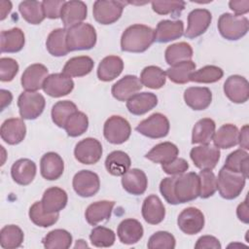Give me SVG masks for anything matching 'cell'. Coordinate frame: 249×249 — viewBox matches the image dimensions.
<instances>
[{
    "mask_svg": "<svg viewBox=\"0 0 249 249\" xmlns=\"http://www.w3.org/2000/svg\"><path fill=\"white\" fill-rule=\"evenodd\" d=\"M88 14L87 5L83 1L71 0L63 5L60 18L66 28H71L86 19Z\"/></svg>",
    "mask_w": 249,
    "mask_h": 249,
    "instance_id": "18",
    "label": "cell"
},
{
    "mask_svg": "<svg viewBox=\"0 0 249 249\" xmlns=\"http://www.w3.org/2000/svg\"><path fill=\"white\" fill-rule=\"evenodd\" d=\"M184 100L193 110H204L212 101V92L205 87H191L184 91Z\"/></svg>",
    "mask_w": 249,
    "mask_h": 249,
    "instance_id": "22",
    "label": "cell"
},
{
    "mask_svg": "<svg viewBox=\"0 0 249 249\" xmlns=\"http://www.w3.org/2000/svg\"><path fill=\"white\" fill-rule=\"evenodd\" d=\"M24 234L21 229L16 225H8L0 231V245L5 249L19 247L23 242Z\"/></svg>",
    "mask_w": 249,
    "mask_h": 249,
    "instance_id": "43",
    "label": "cell"
},
{
    "mask_svg": "<svg viewBox=\"0 0 249 249\" xmlns=\"http://www.w3.org/2000/svg\"><path fill=\"white\" fill-rule=\"evenodd\" d=\"M89 239L91 244L95 247H110L114 244L116 235L112 230L97 226L91 230Z\"/></svg>",
    "mask_w": 249,
    "mask_h": 249,
    "instance_id": "50",
    "label": "cell"
},
{
    "mask_svg": "<svg viewBox=\"0 0 249 249\" xmlns=\"http://www.w3.org/2000/svg\"><path fill=\"white\" fill-rule=\"evenodd\" d=\"M18 72V62L11 57L0 58V80L2 82H11Z\"/></svg>",
    "mask_w": 249,
    "mask_h": 249,
    "instance_id": "54",
    "label": "cell"
},
{
    "mask_svg": "<svg viewBox=\"0 0 249 249\" xmlns=\"http://www.w3.org/2000/svg\"><path fill=\"white\" fill-rule=\"evenodd\" d=\"M177 224L184 233L196 234L202 231L204 227V215L196 207H188L179 214Z\"/></svg>",
    "mask_w": 249,
    "mask_h": 249,
    "instance_id": "15",
    "label": "cell"
},
{
    "mask_svg": "<svg viewBox=\"0 0 249 249\" xmlns=\"http://www.w3.org/2000/svg\"><path fill=\"white\" fill-rule=\"evenodd\" d=\"M131 165L129 156L123 151L111 152L105 160V167L113 176H123Z\"/></svg>",
    "mask_w": 249,
    "mask_h": 249,
    "instance_id": "35",
    "label": "cell"
},
{
    "mask_svg": "<svg viewBox=\"0 0 249 249\" xmlns=\"http://www.w3.org/2000/svg\"><path fill=\"white\" fill-rule=\"evenodd\" d=\"M67 47L69 52L90 50L96 44V31L89 23H79L67 29Z\"/></svg>",
    "mask_w": 249,
    "mask_h": 249,
    "instance_id": "3",
    "label": "cell"
},
{
    "mask_svg": "<svg viewBox=\"0 0 249 249\" xmlns=\"http://www.w3.org/2000/svg\"><path fill=\"white\" fill-rule=\"evenodd\" d=\"M65 1L63 0H45L42 2L45 17L51 19H56L60 18L61 11Z\"/></svg>",
    "mask_w": 249,
    "mask_h": 249,
    "instance_id": "55",
    "label": "cell"
},
{
    "mask_svg": "<svg viewBox=\"0 0 249 249\" xmlns=\"http://www.w3.org/2000/svg\"><path fill=\"white\" fill-rule=\"evenodd\" d=\"M73 189L82 197L94 196L100 188V180L96 173L90 170H81L73 177Z\"/></svg>",
    "mask_w": 249,
    "mask_h": 249,
    "instance_id": "11",
    "label": "cell"
},
{
    "mask_svg": "<svg viewBox=\"0 0 249 249\" xmlns=\"http://www.w3.org/2000/svg\"><path fill=\"white\" fill-rule=\"evenodd\" d=\"M94 62L88 55H80L70 58L63 66L62 73L69 77H83L93 69Z\"/></svg>",
    "mask_w": 249,
    "mask_h": 249,
    "instance_id": "36",
    "label": "cell"
},
{
    "mask_svg": "<svg viewBox=\"0 0 249 249\" xmlns=\"http://www.w3.org/2000/svg\"><path fill=\"white\" fill-rule=\"evenodd\" d=\"M85 248V247H88V244L85 242V240L83 239H80V240H77L76 242V245H75V248Z\"/></svg>",
    "mask_w": 249,
    "mask_h": 249,
    "instance_id": "63",
    "label": "cell"
},
{
    "mask_svg": "<svg viewBox=\"0 0 249 249\" xmlns=\"http://www.w3.org/2000/svg\"><path fill=\"white\" fill-rule=\"evenodd\" d=\"M123 188L134 196L143 195L148 186V179L145 172L138 168L128 169L122 176Z\"/></svg>",
    "mask_w": 249,
    "mask_h": 249,
    "instance_id": "23",
    "label": "cell"
},
{
    "mask_svg": "<svg viewBox=\"0 0 249 249\" xmlns=\"http://www.w3.org/2000/svg\"><path fill=\"white\" fill-rule=\"evenodd\" d=\"M12 10V3L10 1H0V19L4 20Z\"/></svg>",
    "mask_w": 249,
    "mask_h": 249,
    "instance_id": "62",
    "label": "cell"
},
{
    "mask_svg": "<svg viewBox=\"0 0 249 249\" xmlns=\"http://www.w3.org/2000/svg\"><path fill=\"white\" fill-rule=\"evenodd\" d=\"M175 245V237L170 232L164 231H160L152 234L147 244L150 249H173Z\"/></svg>",
    "mask_w": 249,
    "mask_h": 249,
    "instance_id": "52",
    "label": "cell"
},
{
    "mask_svg": "<svg viewBox=\"0 0 249 249\" xmlns=\"http://www.w3.org/2000/svg\"><path fill=\"white\" fill-rule=\"evenodd\" d=\"M68 196L64 190L58 187L47 189L42 196V207L47 213H59L67 204Z\"/></svg>",
    "mask_w": 249,
    "mask_h": 249,
    "instance_id": "24",
    "label": "cell"
},
{
    "mask_svg": "<svg viewBox=\"0 0 249 249\" xmlns=\"http://www.w3.org/2000/svg\"><path fill=\"white\" fill-rule=\"evenodd\" d=\"M24 43V34L20 28L3 30L0 34L1 53H18L22 50Z\"/></svg>",
    "mask_w": 249,
    "mask_h": 249,
    "instance_id": "32",
    "label": "cell"
},
{
    "mask_svg": "<svg viewBox=\"0 0 249 249\" xmlns=\"http://www.w3.org/2000/svg\"><path fill=\"white\" fill-rule=\"evenodd\" d=\"M184 34V23L182 20H160L155 30V41L167 43L179 39Z\"/></svg>",
    "mask_w": 249,
    "mask_h": 249,
    "instance_id": "25",
    "label": "cell"
},
{
    "mask_svg": "<svg viewBox=\"0 0 249 249\" xmlns=\"http://www.w3.org/2000/svg\"><path fill=\"white\" fill-rule=\"evenodd\" d=\"M169 121L163 114L154 113L140 122L135 129L146 137L156 139L165 137L169 132Z\"/></svg>",
    "mask_w": 249,
    "mask_h": 249,
    "instance_id": "8",
    "label": "cell"
},
{
    "mask_svg": "<svg viewBox=\"0 0 249 249\" xmlns=\"http://www.w3.org/2000/svg\"><path fill=\"white\" fill-rule=\"evenodd\" d=\"M238 144L241 149L248 150L249 149V137H248V124H245L241 127L238 134Z\"/></svg>",
    "mask_w": 249,
    "mask_h": 249,
    "instance_id": "60",
    "label": "cell"
},
{
    "mask_svg": "<svg viewBox=\"0 0 249 249\" xmlns=\"http://www.w3.org/2000/svg\"><path fill=\"white\" fill-rule=\"evenodd\" d=\"M155 42V30L144 24L128 26L121 38V49L128 53H143Z\"/></svg>",
    "mask_w": 249,
    "mask_h": 249,
    "instance_id": "2",
    "label": "cell"
},
{
    "mask_svg": "<svg viewBox=\"0 0 249 249\" xmlns=\"http://www.w3.org/2000/svg\"><path fill=\"white\" fill-rule=\"evenodd\" d=\"M142 216L144 220L151 225H158L163 221L165 217V208L156 195L147 196L142 204Z\"/></svg>",
    "mask_w": 249,
    "mask_h": 249,
    "instance_id": "28",
    "label": "cell"
},
{
    "mask_svg": "<svg viewBox=\"0 0 249 249\" xmlns=\"http://www.w3.org/2000/svg\"><path fill=\"white\" fill-rule=\"evenodd\" d=\"M43 244L47 249H67L72 244V235L65 230L56 229L47 233Z\"/></svg>",
    "mask_w": 249,
    "mask_h": 249,
    "instance_id": "44",
    "label": "cell"
},
{
    "mask_svg": "<svg viewBox=\"0 0 249 249\" xmlns=\"http://www.w3.org/2000/svg\"><path fill=\"white\" fill-rule=\"evenodd\" d=\"M230 9L236 16H242L249 12V0H239V1H230Z\"/></svg>",
    "mask_w": 249,
    "mask_h": 249,
    "instance_id": "58",
    "label": "cell"
},
{
    "mask_svg": "<svg viewBox=\"0 0 249 249\" xmlns=\"http://www.w3.org/2000/svg\"><path fill=\"white\" fill-rule=\"evenodd\" d=\"M131 133L129 123L121 116H112L104 124L103 134L106 140L112 144L125 142Z\"/></svg>",
    "mask_w": 249,
    "mask_h": 249,
    "instance_id": "9",
    "label": "cell"
},
{
    "mask_svg": "<svg viewBox=\"0 0 249 249\" xmlns=\"http://www.w3.org/2000/svg\"><path fill=\"white\" fill-rule=\"evenodd\" d=\"M212 20L211 13L206 9H195L188 16V26L184 33L186 38L194 39L202 35Z\"/></svg>",
    "mask_w": 249,
    "mask_h": 249,
    "instance_id": "13",
    "label": "cell"
},
{
    "mask_svg": "<svg viewBox=\"0 0 249 249\" xmlns=\"http://www.w3.org/2000/svg\"><path fill=\"white\" fill-rule=\"evenodd\" d=\"M246 179L242 174L232 172L223 166L218 174L217 190L223 198H236L241 194Z\"/></svg>",
    "mask_w": 249,
    "mask_h": 249,
    "instance_id": "5",
    "label": "cell"
},
{
    "mask_svg": "<svg viewBox=\"0 0 249 249\" xmlns=\"http://www.w3.org/2000/svg\"><path fill=\"white\" fill-rule=\"evenodd\" d=\"M226 96L233 103H244L249 98V83L239 75L230 76L224 84Z\"/></svg>",
    "mask_w": 249,
    "mask_h": 249,
    "instance_id": "16",
    "label": "cell"
},
{
    "mask_svg": "<svg viewBox=\"0 0 249 249\" xmlns=\"http://www.w3.org/2000/svg\"><path fill=\"white\" fill-rule=\"evenodd\" d=\"M220 150L209 144L196 146L190 152V158L194 164L199 169L212 170L216 167L220 160Z\"/></svg>",
    "mask_w": 249,
    "mask_h": 249,
    "instance_id": "12",
    "label": "cell"
},
{
    "mask_svg": "<svg viewBox=\"0 0 249 249\" xmlns=\"http://www.w3.org/2000/svg\"><path fill=\"white\" fill-rule=\"evenodd\" d=\"M67 30L65 28H57L53 30L46 41L48 52L53 56H63L69 53L67 47Z\"/></svg>",
    "mask_w": 249,
    "mask_h": 249,
    "instance_id": "38",
    "label": "cell"
},
{
    "mask_svg": "<svg viewBox=\"0 0 249 249\" xmlns=\"http://www.w3.org/2000/svg\"><path fill=\"white\" fill-rule=\"evenodd\" d=\"M196 70V63L193 60H187L170 66L166 70V76L175 84H187L190 82V75Z\"/></svg>",
    "mask_w": 249,
    "mask_h": 249,
    "instance_id": "45",
    "label": "cell"
},
{
    "mask_svg": "<svg viewBox=\"0 0 249 249\" xmlns=\"http://www.w3.org/2000/svg\"><path fill=\"white\" fill-rule=\"evenodd\" d=\"M26 134V126L24 122L18 118H11L6 120L0 128V135L9 145H17L20 143Z\"/></svg>",
    "mask_w": 249,
    "mask_h": 249,
    "instance_id": "19",
    "label": "cell"
},
{
    "mask_svg": "<svg viewBox=\"0 0 249 249\" xmlns=\"http://www.w3.org/2000/svg\"><path fill=\"white\" fill-rule=\"evenodd\" d=\"M248 166H249V157L246 150L237 149L231 152L226 159L224 167L235 172L242 174L245 178L248 177Z\"/></svg>",
    "mask_w": 249,
    "mask_h": 249,
    "instance_id": "40",
    "label": "cell"
},
{
    "mask_svg": "<svg viewBox=\"0 0 249 249\" xmlns=\"http://www.w3.org/2000/svg\"><path fill=\"white\" fill-rule=\"evenodd\" d=\"M41 175L50 181L57 180L64 171V162L62 158L54 153L49 152L45 154L40 160Z\"/></svg>",
    "mask_w": 249,
    "mask_h": 249,
    "instance_id": "21",
    "label": "cell"
},
{
    "mask_svg": "<svg viewBox=\"0 0 249 249\" xmlns=\"http://www.w3.org/2000/svg\"><path fill=\"white\" fill-rule=\"evenodd\" d=\"M195 248L196 249H204V248L220 249L221 243L215 236L203 235L197 239L196 243L195 244Z\"/></svg>",
    "mask_w": 249,
    "mask_h": 249,
    "instance_id": "57",
    "label": "cell"
},
{
    "mask_svg": "<svg viewBox=\"0 0 249 249\" xmlns=\"http://www.w3.org/2000/svg\"><path fill=\"white\" fill-rule=\"evenodd\" d=\"M248 29L249 20L243 16L225 13L222 14L218 19V30L227 40H238L247 33Z\"/></svg>",
    "mask_w": 249,
    "mask_h": 249,
    "instance_id": "4",
    "label": "cell"
},
{
    "mask_svg": "<svg viewBox=\"0 0 249 249\" xmlns=\"http://www.w3.org/2000/svg\"><path fill=\"white\" fill-rule=\"evenodd\" d=\"M21 17L30 24L41 23L45 17L42 2L39 1H22L18 5Z\"/></svg>",
    "mask_w": 249,
    "mask_h": 249,
    "instance_id": "42",
    "label": "cell"
},
{
    "mask_svg": "<svg viewBox=\"0 0 249 249\" xmlns=\"http://www.w3.org/2000/svg\"><path fill=\"white\" fill-rule=\"evenodd\" d=\"M179 149L171 142H162L154 146L146 155L145 158L156 163H167L177 158Z\"/></svg>",
    "mask_w": 249,
    "mask_h": 249,
    "instance_id": "33",
    "label": "cell"
},
{
    "mask_svg": "<svg viewBox=\"0 0 249 249\" xmlns=\"http://www.w3.org/2000/svg\"><path fill=\"white\" fill-rule=\"evenodd\" d=\"M216 130L215 122L210 118H203L196 122L192 132V143L207 145L212 141Z\"/></svg>",
    "mask_w": 249,
    "mask_h": 249,
    "instance_id": "37",
    "label": "cell"
},
{
    "mask_svg": "<svg viewBox=\"0 0 249 249\" xmlns=\"http://www.w3.org/2000/svg\"><path fill=\"white\" fill-rule=\"evenodd\" d=\"M162 170L169 175H179L185 173L189 169V163L186 160L182 158H176L170 162L161 164Z\"/></svg>",
    "mask_w": 249,
    "mask_h": 249,
    "instance_id": "56",
    "label": "cell"
},
{
    "mask_svg": "<svg viewBox=\"0 0 249 249\" xmlns=\"http://www.w3.org/2000/svg\"><path fill=\"white\" fill-rule=\"evenodd\" d=\"M1 95V110H4L7 106H9L12 102L13 95L12 93L7 89H1L0 90Z\"/></svg>",
    "mask_w": 249,
    "mask_h": 249,
    "instance_id": "61",
    "label": "cell"
},
{
    "mask_svg": "<svg viewBox=\"0 0 249 249\" xmlns=\"http://www.w3.org/2000/svg\"><path fill=\"white\" fill-rule=\"evenodd\" d=\"M236 215L237 218L245 223L248 224L249 223V207H248V199L247 197L245 198V200L243 202H241L237 208H236Z\"/></svg>",
    "mask_w": 249,
    "mask_h": 249,
    "instance_id": "59",
    "label": "cell"
},
{
    "mask_svg": "<svg viewBox=\"0 0 249 249\" xmlns=\"http://www.w3.org/2000/svg\"><path fill=\"white\" fill-rule=\"evenodd\" d=\"M89 127L88 116L80 111L75 112L66 122L64 129L71 137H77L87 131Z\"/></svg>",
    "mask_w": 249,
    "mask_h": 249,
    "instance_id": "49",
    "label": "cell"
},
{
    "mask_svg": "<svg viewBox=\"0 0 249 249\" xmlns=\"http://www.w3.org/2000/svg\"><path fill=\"white\" fill-rule=\"evenodd\" d=\"M142 89L140 79L134 75H126L112 87V95L119 101H127Z\"/></svg>",
    "mask_w": 249,
    "mask_h": 249,
    "instance_id": "20",
    "label": "cell"
},
{
    "mask_svg": "<svg viewBox=\"0 0 249 249\" xmlns=\"http://www.w3.org/2000/svg\"><path fill=\"white\" fill-rule=\"evenodd\" d=\"M115 202L111 200H100L89 204L85 212L87 222L91 226L108 220L111 217Z\"/></svg>",
    "mask_w": 249,
    "mask_h": 249,
    "instance_id": "30",
    "label": "cell"
},
{
    "mask_svg": "<svg viewBox=\"0 0 249 249\" xmlns=\"http://www.w3.org/2000/svg\"><path fill=\"white\" fill-rule=\"evenodd\" d=\"M36 171L37 167L33 160L29 159H19L12 165L11 175L17 184L26 186L33 181Z\"/></svg>",
    "mask_w": 249,
    "mask_h": 249,
    "instance_id": "27",
    "label": "cell"
},
{
    "mask_svg": "<svg viewBox=\"0 0 249 249\" xmlns=\"http://www.w3.org/2000/svg\"><path fill=\"white\" fill-rule=\"evenodd\" d=\"M124 61L120 56L108 55L104 57L97 68V77L100 81L110 82L123 72Z\"/></svg>",
    "mask_w": 249,
    "mask_h": 249,
    "instance_id": "31",
    "label": "cell"
},
{
    "mask_svg": "<svg viewBox=\"0 0 249 249\" xmlns=\"http://www.w3.org/2000/svg\"><path fill=\"white\" fill-rule=\"evenodd\" d=\"M140 82L142 86H145L146 88L158 89L165 85L166 73L159 66L150 65L142 70Z\"/></svg>",
    "mask_w": 249,
    "mask_h": 249,
    "instance_id": "41",
    "label": "cell"
},
{
    "mask_svg": "<svg viewBox=\"0 0 249 249\" xmlns=\"http://www.w3.org/2000/svg\"><path fill=\"white\" fill-rule=\"evenodd\" d=\"M49 70L41 63L29 65L21 76V86L26 91H37L43 88L44 82L47 79Z\"/></svg>",
    "mask_w": 249,
    "mask_h": 249,
    "instance_id": "17",
    "label": "cell"
},
{
    "mask_svg": "<svg viewBox=\"0 0 249 249\" xmlns=\"http://www.w3.org/2000/svg\"><path fill=\"white\" fill-rule=\"evenodd\" d=\"M238 128L231 124H223L215 131L212 141L218 149H229L238 144Z\"/></svg>",
    "mask_w": 249,
    "mask_h": 249,
    "instance_id": "34",
    "label": "cell"
},
{
    "mask_svg": "<svg viewBox=\"0 0 249 249\" xmlns=\"http://www.w3.org/2000/svg\"><path fill=\"white\" fill-rule=\"evenodd\" d=\"M224 75L223 70L215 65H206L196 71H194L190 75V81L195 83L211 84L218 82Z\"/></svg>",
    "mask_w": 249,
    "mask_h": 249,
    "instance_id": "48",
    "label": "cell"
},
{
    "mask_svg": "<svg viewBox=\"0 0 249 249\" xmlns=\"http://www.w3.org/2000/svg\"><path fill=\"white\" fill-rule=\"evenodd\" d=\"M77 111L78 108L72 101H58L52 108V120L58 127L64 128L68 119Z\"/></svg>",
    "mask_w": 249,
    "mask_h": 249,
    "instance_id": "46",
    "label": "cell"
},
{
    "mask_svg": "<svg viewBox=\"0 0 249 249\" xmlns=\"http://www.w3.org/2000/svg\"><path fill=\"white\" fill-rule=\"evenodd\" d=\"M58 213H47L43 207L41 201L34 202L29 209L30 220L39 227L48 228L55 224L58 220Z\"/></svg>",
    "mask_w": 249,
    "mask_h": 249,
    "instance_id": "47",
    "label": "cell"
},
{
    "mask_svg": "<svg viewBox=\"0 0 249 249\" xmlns=\"http://www.w3.org/2000/svg\"><path fill=\"white\" fill-rule=\"evenodd\" d=\"M43 90L52 97H61L69 94L74 89V82L71 77L64 73L51 74L43 85Z\"/></svg>",
    "mask_w": 249,
    "mask_h": 249,
    "instance_id": "14",
    "label": "cell"
},
{
    "mask_svg": "<svg viewBox=\"0 0 249 249\" xmlns=\"http://www.w3.org/2000/svg\"><path fill=\"white\" fill-rule=\"evenodd\" d=\"M144 230L141 223L135 219L123 220L117 230V234L120 241L124 244L131 245L137 243L143 236Z\"/></svg>",
    "mask_w": 249,
    "mask_h": 249,
    "instance_id": "26",
    "label": "cell"
},
{
    "mask_svg": "<svg viewBox=\"0 0 249 249\" xmlns=\"http://www.w3.org/2000/svg\"><path fill=\"white\" fill-rule=\"evenodd\" d=\"M184 1H153V11L159 15H171L177 17L185 9Z\"/></svg>",
    "mask_w": 249,
    "mask_h": 249,
    "instance_id": "53",
    "label": "cell"
},
{
    "mask_svg": "<svg viewBox=\"0 0 249 249\" xmlns=\"http://www.w3.org/2000/svg\"><path fill=\"white\" fill-rule=\"evenodd\" d=\"M199 177V196L208 198L217 191V178L209 169H202L198 174Z\"/></svg>",
    "mask_w": 249,
    "mask_h": 249,
    "instance_id": "51",
    "label": "cell"
},
{
    "mask_svg": "<svg viewBox=\"0 0 249 249\" xmlns=\"http://www.w3.org/2000/svg\"><path fill=\"white\" fill-rule=\"evenodd\" d=\"M46 100L37 91H23L18 99L19 115L25 120H35L44 111Z\"/></svg>",
    "mask_w": 249,
    "mask_h": 249,
    "instance_id": "7",
    "label": "cell"
},
{
    "mask_svg": "<svg viewBox=\"0 0 249 249\" xmlns=\"http://www.w3.org/2000/svg\"><path fill=\"white\" fill-rule=\"evenodd\" d=\"M199 177L195 172L182 173L163 178L160 191L170 204L190 202L199 196Z\"/></svg>",
    "mask_w": 249,
    "mask_h": 249,
    "instance_id": "1",
    "label": "cell"
},
{
    "mask_svg": "<svg viewBox=\"0 0 249 249\" xmlns=\"http://www.w3.org/2000/svg\"><path fill=\"white\" fill-rule=\"evenodd\" d=\"M157 104V95L153 92L144 91L141 93H136L133 96H131L126 101V108L132 115L140 116L155 108Z\"/></svg>",
    "mask_w": 249,
    "mask_h": 249,
    "instance_id": "29",
    "label": "cell"
},
{
    "mask_svg": "<svg viewBox=\"0 0 249 249\" xmlns=\"http://www.w3.org/2000/svg\"><path fill=\"white\" fill-rule=\"evenodd\" d=\"M74 156L83 164H94L101 159L102 145L95 138H85L76 144Z\"/></svg>",
    "mask_w": 249,
    "mask_h": 249,
    "instance_id": "10",
    "label": "cell"
},
{
    "mask_svg": "<svg viewBox=\"0 0 249 249\" xmlns=\"http://www.w3.org/2000/svg\"><path fill=\"white\" fill-rule=\"evenodd\" d=\"M127 2L114 0H97L93 3L92 14L94 19L101 24H112L117 21Z\"/></svg>",
    "mask_w": 249,
    "mask_h": 249,
    "instance_id": "6",
    "label": "cell"
},
{
    "mask_svg": "<svg viewBox=\"0 0 249 249\" xmlns=\"http://www.w3.org/2000/svg\"><path fill=\"white\" fill-rule=\"evenodd\" d=\"M164 56L166 63L173 66L180 62L191 60L193 56V49L191 45L186 42L175 43L166 48Z\"/></svg>",
    "mask_w": 249,
    "mask_h": 249,
    "instance_id": "39",
    "label": "cell"
}]
</instances>
